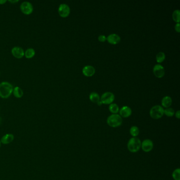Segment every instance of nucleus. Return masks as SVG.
<instances>
[{
  "instance_id": "obj_15",
  "label": "nucleus",
  "mask_w": 180,
  "mask_h": 180,
  "mask_svg": "<svg viewBox=\"0 0 180 180\" xmlns=\"http://www.w3.org/2000/svg\"><path fill=\"white\" fill-rule=\"evenodd\" d=\"M12 94H13V95L15 96V97L17 98H21L23 96V91L22 90V89L18 86L13 88Z\"/></svg>"
},
{
  "instance_id": "obj_19",
  "label": "nucleus",
  "mask_w": 180,
  "mask_h": 180,
  "mask_svg": "<svg viewBox=\"0 0 180 180\" xmlns=\"http://www.w3.org/2000/svg\"><path fill=\"white\" fill-rule=\"evenodd\" d=\"M89 98L91 100V102H94V103H97L99 102L100 100V97L99 95H98V94L95 92H93L91 93L90 95H89Z\"/></svg>"
},
{
  "instance_id": "obj_13",
  "label": "nucleus",
  "mask_w": 180,
  "mask_h": 180,
  "mask_svg": "<svg viewBox=\"0 0 180 180\" xmlns=\"http://www.w3.org/2000/svg\"><path fill=\"white\" fill-rule=\"evenodd\" d=\"M132 109L131 108L124 106L123 107L121 108V109L119 110V113H120V116L124 118H127L131 116L132 114Z\"/></svg>"
},
{
  "instance_id": "obj_21",
  "label": "nucleus",
  "mask_w": 180,
  "mask_h": 180,
  "mask_svg": "<svg viewBox=\"0 0 180 180\" xmlns=\"http://www.w3.org/2000/svg\"><path fill=\"white\" fill-rule=\"evenodd\" d=\"M180 11L179 10H175L172 14V18L173 20L177 23H180Z\"/></svg>"
},
{
  "instance_id": "obj_26",
  "label": "nucleus",
  "mask_w": 180,
  "mask_h": 180,
  "mask_svg": "<svg viewBox=\"0 0 180 180\" xmlns=\"http://www.w3.org/2000/svg\"><path fill=\"white\" fill-rule=\"evenodd\" d=\"M180 23H178L176 24L175 26V30H176L177 32H180Z\"/></svg>"
},
{
  "instance_id": "obj_3",
  "label": "nucleus",
  "mask_w": 180,
  "mask_h": 180,
  "mask_svg": "<svg viewBox=\"0 0 180 180\" xmlns=\"http://www.w3.org/2000/svg\"><path fill=\"white\" fill-rule=\"evenodd\" d=\"M123 122L122 117L119 115L112 114L107 119V123L109 126L115 128L121 125Z\"/></svg>"
},
{
  "instance_id": "obj_14",
  "label": "nucleus",
  "mask_w": 180,
  "mask_h": 180,
  "mask_svg": "<svg viewBox=\"0 0 180 180\" xmlns=\"http://www.w3.org/2000/svg\"><path fill=\"white\" fill-rule=\"evenodd\" d=\"M107 40L110 44H116L119 42L120 40V36H119L118 35L113 33L109 35L107 38Z\"/></svg>"
},
{
  "instance_id": "obj_27",
  "label": "nucleus",
  "mask_w": 180,
  "mask_h": 180,
  "mask_svg": "<svg viewBox=\"0 0 180 180\" xmlns=\"http://www.w3.org/2000/svg\"><path fill=\"white\" fill-rule=\"evenodd\" d=\"M175 116L178 119H180V111H178L175 113Z\"/></svg>"
},
{
  "instance_id": "obj_16",
  "label": "nucleus",
  "mask_w": 180,
  "mask_h": 180,
  "mask_svg": "<svg viewBox=\"0 0 180 180\" xmlns=\"http://www.w3.org/2000/svg\"><path fill=\"white\" fill-rule=\"evenodd\" d=\"M172 103V98L170 96H166L164 97L162 100V105L163 107L165 108H169L171 105Z\"/></svg>"
},
{
  "instance_id": "obj_2",
  "label": "nucleus",
  "mask_w": 180,
  "mask_h": 180,
  "mask_svg": "<svg viewBox=\"0 0 180 180\" xmlns=\"http://www.w3.org/2000/svg\"><path fill=\"white\" fill-rule=\"evenodd\" d=\"M142 142L137 137L131 138L128 143V149L132 153H136L141 148Z\"/></svg>"
},
{
  "instance_id": "obj_29",
  "label": "nucleus",
  "mask_w": 180,
  "mask_h": 180,
  "mask_svg": "<svg viewBox=\"0 0 180 180\" xmlns=\"http://www.w3.org/2000/svg\"><path fill=\"white\" fill-rule=\"evenodd\" d=\"M10 2L11 3H16V2H19V0H15V1H12V0H10Z\"/></svg>"
},
{
  "instance_id": "obj_12",
  "label": "nucleus",
  "mask_w": 180,
  "mask_h": 180,
  "mask_svg": "<svg viewBox=\"0 0 180 180\" xmlns=\"http://www.w3.org/2000/svg\"><path fill=\"white\" fill-rule=\"evenodd\" d=\"M82 73L86 76H92L95 73V68L92 65H86L82 69Z\"/></svg>"
},
{
  "instance_id": "obj_10",
  "label": "nucleus",
  "mask_w": 180,
  "mask_h": 180,
  "mask_svg": "<svg viewBox=\"0 0 180 180\" xmlns=\"http://www.w3.org/2000/svg\"><path fill=\"white\" fill-rule=\"evenodd\" d=\"M11 53L15 58L18 59L22 58L24 56V51L22 48L20 47H15L11 50Z\"/></svg>"
},
{
  "instance_id": "obj_6",
  "label": "nucleus",
  "mask_w": 180,
  "mask_h": 180,
  "mask_svg": "<svg viewBox=\"0 0 180 180\" xmlns=\"http://www.w3.org/2000/svg\"><path fill=\"white\" fill-rule=\"evenodd\" d=\"M59 15L62 18H66L69 15L70 9L69 6L65 3L61 4L58 7Z\"/></svg>"
},
{
  "instance_id": "obj_30",
  "label": "nucleus",
  "mask_w": 180,
  "mask_h": 180,
  "mask_svg": "<svg viewBox=\"0 0 180 180\" xmlns=\"http://www.w3.org/2000/svg\"><path fill=\"white\" fill-rule=\"evenodd\" d=\"M102 104H103V103H102V102H101L100 100H99V102H97V104H98V105L99 106L102 105Z\"/></svg>"
},
{
  "instance_id": "obj_18",
  "label": "nucleus",
  "mask_w": 180,
  "mask_h": 180,
  "mask_svg": "<svg viewBox=\"0 0 180 180\" xmlns=\"http://www.w3.org/2000/svg\"><path fill=\"white\" fill-rule=\"evenodd\" d=\"M129 132L133 137H136L139 135L140 130L138 127H137L136 126H133L131 128Z\"/></svg>"
},
{
  "instance_id": "obj_22",
  "label": "nucleus",
  "mask_w": 180,
  "mask_h": 180,
  "mask_svg": "<svg viewBox=\"0 0 180 180\" xmlns=\"http://www.w3.org/2000/svg\"><path fill=\"white\" fill-rule=\"evenodd\" d=\"M165 58V55L163 52H158L156 57L157 62H158V63L163 62Z\"/></svg>"
},
{
  "instance_id": "obj_25",
  "label": "nucleus",
  "mask_w": 180,
  "mask_h": 180,
  "mask_svg": "<svg viewBox=\"0 0 180 180\" xmlns=\"http://www.w3.org/2000/svg\"><path fill=\"white\" fill-rule=\"evenodd\" d=\"M98 40L101 42H104L107 40V38L104 35H100L98 36Z\"/></svg>"
},
{
  "instance_id": "obj_8",
  "label": "nucleus",
  "mask_w": 180,
  "mask_h": 180,
  "mask_svg": "<svg viewBox=\"0 0 180 180\" xmlns=\"http://www.w3.org/2000/svg\"><path fill=\"white\" fill-rule=\"evenodd\" d=\"M154 144L152 140L149 139H146L141 143V148L145 152H149L153 149Z\"/></svg>"
},
{
  "instance_id": "obj_23",
  "label": "nucleus",
  "mask_w": 180,
  "mask_h": 180,
  "mask_svg": "<svg viewBox=\"0 0 180 180\" xmlns=\"http://www.w3.org/2000/svg\"><path fill=\"white\" fill-rule=\"evenodd\" d=\"M164 114L168 117H172L175 114L174 110L172 108H166L164 111Z\"/></svg>"
},
{
  "instance_id": "obj_7",
  "label": "nucleus",
  "mask_w": 180,
  "mask_h": 180,
  "mask_svg": "<svg viewBox=\"0 0 180 180\" xmlns=\"http://www.w3.org/2000/svg\"><path fill=\"white\" fill-rule=\"evenodd\" d=\"M115 99V96L111 92H106L102 95L100 101L103 104H109L114 101Z\"/></svg>"
},
{
  "instance_id": "obj_33",
  "label": "nucleus",
  "mask_w": 180,
  "mask_h": 180,
  "mask_svg": "<svg viewBox=\"0 0 180 180\" xmlns=\"http://www.w3.org/2000/svg\"><path fill=\"white\" fill-rule=\"evenodd\" d=\"M0 74H1V73H0Z\"/></svg>"
},
{
  "instance_id": "obj_24",
  "label": "nucleus",
  "mask_w": 180,
  "mask_h": 180,
  "mask_svg": "<svg viewBox=\"0 0 180 180\" xmlns=\"http://www.w3.org/2000/svg\"><path fill=\"white\" fill-rule=\"evenodd\" d=\"M172 177L174 180H180V169L179 168L173 171Z\"/></svg>"
},
{
  "instance_id": "obj_32",
  "label": "nucleus",
  "mask_w": 180,
  "mask_h": 180,
  "mask_svg": "<svg viewBox=\"0 0 180 180\" xmlns=\"http://www.w3.org/2000/svg\"><path fill=\"white\" fill-rule=\"evenodd\" d=\"M1 143L0 142V147H1Z\"/></svg>"
},
{
  "instance_id": "obj_9",
  "label": "nucleus",
  "mask_w": 180,
  "mask_h": 180,
  "mask_svg": "<svg viewBox=\"0 0 180 180\" xmlns=\"http://www.w3.org/2000/svg\"><path fill=\"white\" fill-rule=\"evenodd\" d=\"M153 73L157 78H161L165 74V70L161 65L157 64L153 67Z\"/></svg>"
},
{
  "instance_id": "obj_5",
  "label": "nucleus",
  "mask_w": 180,
  "mask_h": 180,
  "mask_svg": "<svg viewBox=\"0 0 180 180\" xmlns=\"http://www.w3.org/2000/svg\"><path fill=\"white\" fill-rule=\"evenodd\" d=\"M20 10L22 13L26 15H31L33 11V6L31 3L28 1H24L20 5Z\"/></svg>"
},
{
  "instance_id": "obj_4",
  "label": "nucleus",
  "mask_w": 180,
  "mask_h": 180,
  "mask_svg": "<svg viewBox=\"0 0 180 180\" xmlns=\"http://www.w3.org/2000/svg\"><path fill=\"white\" fill-rule=\"evenodd\" d=\"M164 111V109L162 106L160 105L154 106L150 110L149 114L152 118L155 119H158L163 116Z\"/></svg>"
},
{
  "instance_id": "obj_1",
  "label": "nucleus",
  "mask_w": 180,
  "mask_h": 180,
  "mask_svg": "<svg viewBox=\"0 0 180 180\" xmlns=\"http://www.w3.org/2000/svg\"><path fill=\"white\" fill-rule=\"evenodd\" d=\"M12 85L7 82H3L0 83V97L6 99L10 97L13 93Z\"/></svg>"
},
{
  "instance_id": "obj_20",
  "label": "nucleus",
  "mask_w": 180,
  "mask_h": 180,
  "mask_svg": "<svg viewBox=\"0 0 180 180\" xmlns=\"http://www.w3.org/2000/svg\"><path fill=\"white\" fill-rule=\"evenodd\" d=\"M109 109L110 111L114 114H116L119 111L118 106L116 104H111L109 106Z\"/></svg>"
},
{
  "instance_id": "obj_31",
  "label": "nucleus",
  "mask_w": 180,
  "mask_h": 180,
  "mask_svg": "<svg viewBox=\"0 0 180 180\" xmlns=\"http://www.w3.org/2000/svg\"><path fill=\"white\" fill-rule=\"evenodd\" d=\"M1 123H2V118L0 117V125L1 124Z\"/></svg>"
},
{
  "instance_id": "obj_28",
  "label": "nucleus",
  "mask_w": 180,
  "mask_h": 180,
  "mask_svg": "<svg viewBox=\"0 0 180 180\" xmlns=\"http://www.w3.org/2000/svg\"><path fill=\"white\" fill-rule=\"evenodd\" d=\"M7 2L6 0H0V4H3Z\"/></svg>"
},
{
  "instance_id": "obj_11",
  "label": "nucleus",
  "mask_w": 180,
  "mask_h": 180,
  "mask_svg": "<svg viewBox=\"0 0 180 180\" xmlns=\"http://www.w3.org/2000/svg\"><path fill=\"white\" fill-rule=\"evenodd\" d=\"M15 140L14 135L11 133H7L3 135L0 140V142L2 144L4 145L9 144L13 142Z\"/></svg>"
},
{
  "instance_id": "obj_17",
  "label": "nucleus",
  "mask_w": 180,
  "mask_h": 180,
  "mask_svg": "<svg viewBox=\"0 0 180 180\" xmlns=\"http://www.w3.org/2000/svg\"><path fill=\"white\" fill-rule=\"evenodd\" d=\"M36 55V51L35 49L32 48H30L26 50V51H24V56L26 57V58L31 59L35 56Z\"/></svg>"
}]
</instances>
